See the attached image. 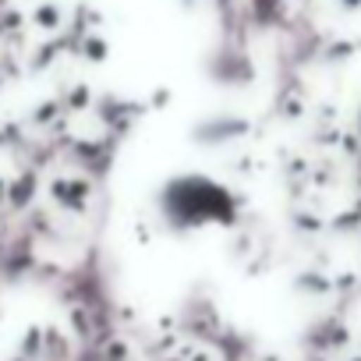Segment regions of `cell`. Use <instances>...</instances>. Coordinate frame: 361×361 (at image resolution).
I'll use <instances>...</instances> for the list:
<instances>
[{
	"label": "cell",
	"mask_w": 361,
	"mask_h": 361,
	"mask_svg": "<svg viewBox=\"0 0 361 361\" xmlns=\"http://www.w3.org/2000/svg\"><path fill=\"white\" fill-rule=\"evenodd\" d=\"M159 209L173 227H202L213 220H227L234 209L231 192L209 173L180 170L163 180L159 188Z\"/></svg>",
	"instance_id": "obj_1"
},
{
	"label": "cell",
	"mask_w": 361,
	"mask_h": 361,
	"mask_svg": "<svg viewBox=\"0 0 361 361\" xmlns=\"http://www.w3.org/2000/svg\"><path fill=\"white\" fill-rule=\"evenodd\" d=\"M357 128H361V99H357Z\"/></svg>",
	"instance_id": "obj_2"
}]
</instances>
